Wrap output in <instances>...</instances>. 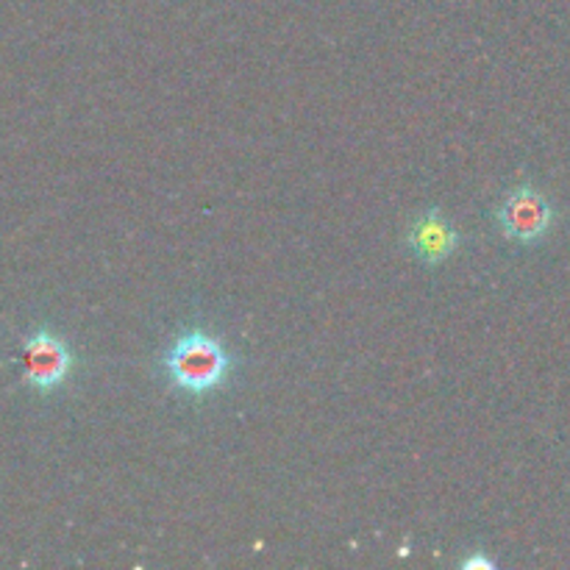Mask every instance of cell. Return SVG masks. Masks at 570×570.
Listing matches in <instances>:
<instances>
[{"label":"cell","instance_id":"obj_1","mask_svg":"<svg viewBox=\"0 0 570 570\" xmlns=\"http://www.w3.org/2000/svg\"><path fill=\"white\" fill-rule=\"evenodd\" d=\"M165 373L173 387L189 395H206L226 384L232 373V354L220 340L193 328L167 348Z\"/></svg>","mask_w":570,"mask_h":570},{"label":"cell","instance_id":"obj_4","mask_svg":"<svg viewBox=\"0 0 570 570\" xmlns=\"http://www.w3.org/2000/svg\"><path fill=\"white\" fill-rule=\"evenodd\" d=\"M406 245L421 262L440 265L460 250L462 234L451 226L449 217L434 209L412 220L410 232H406Z\"/></svg>","mask_w":570,"mask_h":570},{"label":"cell","instance_id":"obj_2","mask_svg":"<svg viewBox=\"0 0 570 570\" xmlns=\"http://www.w3.org/2000/svg\"><path fill=\"white\" fill-rule=\"evenodd\" d=\"M554 223L549 198L532 187L512 189L499 206V226L510 239L523 245L540 243Z\"/></svg>","mask_w":570,"mask_h":570},{"label":"cell","instance_id":"obj_3","mask_svg":"<svg viewBox=\"0 0 570 570\" xmlns=\"http://www.w3.org/2000/svg\"><path fill=\"white\" fill-rule=\"evenodd\" d=\"M72 373V351L50 332H33L22 348V379L37 390H53Z\"/></svg>","mask_w":570,"mask_h":570},{"label":"cell","instance_id":"obj_5","mask_svg":"<svg viewBox=\"0 0 570 570\" xmlns=\"http://www.w3.org/2000/svg\"><path fill=\"white\" fill-rule=\"evenodd\" d=\"M462 568H482V570H490V568H493V562H490L488 557H473V560L462 562Z\"/></svg>","mask_w":570,"mask_h":570}]
</instances>
